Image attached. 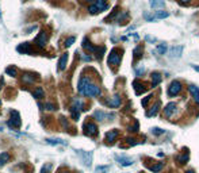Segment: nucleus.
Instances as JSON below:
<instances>
[{
    "instance_id": "obj_6",
    "label": "nucleus",
    "mask_w": 199,
    "mask_h": 173,
    "mask_svg": "<svg viewBox=\"0 0 199 173\" xmlns=\"http://www.w3.org/2000/svg\"><path fill=\"white\" fill-rule=\"evenodd\" d=\"M48 39H49V35L46 31H41L39 32V35L35 38V45L38 48H45V45L48 43Z\"/></svg>"
},
{
    "instance_id": "obj_30",
    "label": "nucleus",
    "mask_w": 199,
    "mask_h": 173,
    "mask_svg": "<svg viewBox=\"0 0 199 173\" xmlns=\"http://www.w3.org/2000/svg\"><path fill=\"white\" fill-rule=\"evenodd\" d=\"M142 46H137V48L134 49V57L135 58H141L142 57Z\"/></svg>"
},
{
    "instance_id": "obj_36",
    "label": "nucleus",
    "mask_w": 199,
    "mask_h": 173,
    "mask_svg": "<svg viewBox=\"0 0 199 173\" xmlns=\"http://www.w3.org/2000/svg\"><path fill=\"white\" fill-rule=\"evenodd\" d=\"M75 41H76V38H75V37H69V38L65 41V46H67V48H68V46H71Z\"/></svg>"
},
{
    "instance_id": "obj_18",
    "label": "nucleus",
    "mask_w": 199,
    "mask_h": 173,
    "mask_svg": "<svg viewBox=\"0 0 199 173\" xmlns=\"http://www.w3.org/2000/svg\"><path fill=\"white\" fill-rule=\"evenodd\" d=\"M134 89H135V93H137V95H141V93H144L145 91H146V88H145V85L141 84L140 81H134Z\"/></svg>"
},
{
    "instance_id": "obj_21",
    "label": "nucleus",
    "mask_w": 199,
    "mask_h": 173,
    "mask_svg": "<svg viewBox=\"0 0 199 173\" xmlns=\"http://www.w3.org/2000/svg\"><path fill=\"white\" fill-rule=\"evenodd\" d=\"M161 81V74L157 73V72H154V73H152V86H157L158 83Z\"/></svg>"
},
{
    "instance_id": "obj_24",
    "label": "nucleus",
    "mask_w": 199,
    "mask_h": 173,
    "mask_svg": "<svg viewBox=\"0 0 199 173\" xmlns=\"http://www.w3.org/2000/svg\"><path fill=\"white\" fill-rule=\"evenodd\" d=\"M8 161H10V154L6 153V151H4V153H0V167L4 165V164H7Z\"/></svg>"
},
{
    "instance_id": "obj_31",
    "label": "nucleus",
    "mask_w": 199,
    "mask_h": 173,
    "mask_svg": "<svg viewBox=\"0 0 199 173\" xmlns=\"http://www.w3.org/2000/svg\"><path fill=\"white\" fill-rule=\"evenodd\" d=\"M71 114H72V118H73L75 120H77L79 116H80V111L76 110V108H73V107H71Z\"/></svg>"
},
{
    "instance_id": "obj_16",
    "label": "nucleus",
    "mask_w": 199,
    "mask_h": 173,
    "mask_svg": "<svg viewBox=\"0 0 199 173\" xmlns=\"http://www.w3.org/2000/svg\"><path fill=\"white\" fill-rule=\"evenodd\" d=\"M22 81L25 84H34L35 77H34V74H31V73H25L22 76Z\"/></svg>"
},
{
    "instance_id": "obj_38",
    "label": "nucleus",
    "mask_w": 199,
    "mask_h": 173,
    "mask_svg": "<svg viewBox=\"0 0 199 173\" xmlns=\"http://www.w3.org/2000/svg\"><path fill=\"white\" fill-rule=\"evenodd\" d=\"M50 169H51V164H46V167H43V168H42L41 173H48Z\"/></svg>"
},
{
    "instance_id": "obj_11",
    "label": "nucleus",
    "mask_w": 199,
    "mask_h": 173,
    "mask_svg": "<svg viewBox=\"0 0 199 173\" xmlns=\"http://www.w3.org/2000/svg\"><path fill=\"white\" fill-rule=\"evenodd\" d=\"M175 110H176V103H174V102L168 103L167 106H165V108H164V115L167 116V118H169V116H172Z\"/></svg>"
},
{
    "instance_id": "obj_3",
    "label": "nucleus",
    "mask_w": 199,
    "mask_h": 173,
    "mask_svg": "<svg viewBox=\"0 0 199 173\" xmlns=\"http://www.w3.org/2000/svg\"><path fill=\"white\" fill-rule=\"evenodd\" d=\"M76 153L79 154V157L81 158V161L84 162V165H85V167H91V162H92V151L76 150Z\"/></svg>"
},
{
    "instance_id": "obj_26",
    "label": "nucleus",
    "mask_w": 199,
    "mask_h": 173,
    "mask_svg": "<svg viewBox=\"0 0 199 173\" xmlns=\"http://www.w3.org/2000/svg\"><path fill=\"white\" fill-rule=\"evenodd\" d=\"M167 50H168V46L165 45V43H163V45H160V46H157V48H156L154 53H158V54H165V53H167Z\"/></svg>"
},
{
    "instance_id": "obj_9",
    "label": "nucleus",
    "mask_w": 199,
    "mask_h": 173,
    "mask_svg": "<svg viewBox=\"0 0 199 173\" xmlns=\"http://www.w3.org/2000/svg\"><path fill=\"white\" fill-rule=\"evenodd\" d=\"M115 161L121 164L122 167H130V165H133V162H134L133 158H129V157H126V156H115Z\"/></svg>"
},
{
    "instance_id": "obj_2",
    "label": "nucleus",
    "mask_w": 199,
    "mask_h": 173,
    "mask_svg": "<svg viewBox=\"0 0 199 173\" xmlns=\"http://www.w3.org/2000/svg\"><path fill=\"white\" fill-rule=\"evenodd\" d=\"M121 60H122V50H119V49H112L111 53L109 56V62L110 65H119L121 64Z\"/></svg>"
},
{
    "instance_id": "obj_50",
    "label": "nucleus",
    "mask_w": 199,
    "mask_h": 173,
    "mask_svg": "<svg viewBox=\"0 0 199 173\" xmlns=\"http://www.w3.org/2000/svg\"><path fill=\"white\" fill-rule=\"evenodd\" d=\"M0 106H1V99H0Z\"/></svg>"
},
{
    "instance_id": "obj_12",
    "label": "nucleus",
    "mask_w": 199,
    "mask_h": 173,
    "mask_svg": "<svg viewBox=\"0 0 199 173\" xmlns=\"http://www.w3.org/2000/svg\"><path fill=\"white\" fill-rule=\"evenodd\" d=\"M107 106H109L110 108H117V107H119L121 106V97H119L118 95L112 96L110 100H107Z\"/></svg>"
},
{
    "instance_id": "obj_20",
    "label": "nucleus",
    "mask_w": 199,
    "mask_h": 173,
    "mask_svg": "<svg viewBox=\"0 0 199 173\" xmlns=\"http://www.w3.org/2000/svg\"><path fill=\"white\" fill-rule=\"evenodd\" d=\"M117 137H118V131H117V130H111V131H109L106 134V141L111 143V142L115 141Z\"/></svg>"
},
{
    "instance_id": "obj_41",
    "label": "nucleus",
    "mask_w": 199,
    "mask_h": 173,
    "mask_svg": "<svg viewBox=\"0 0 199 173\" xmlns=\"http://www.w3.org/2000/svg\"><path fill=\"white\" fill-rule=\"evenodd\" d=\"M144 72H145L144 68H138V69H135V73H137V76H141Z\"/></svg>"
},
{
    "instance_id": "obj_27",
    "label": "nucleus",
    "mask_w": 199,
    "mask_h": 173,
    "mask_svg": "<svg viewBox=\"0 0 199 173\" xmlns=\"http://www.w3.org/2000/svg\"><path fill=\"white\" fill-rule=\"evenodd\" d=\"M169 16V12H167V11H157L156 12V15H154V18H158V19H165V18H168Z\"/></svg>"
},
{
    "instance_id": "obj_44",
    "label": "nucleus",
    "mask_w": 199,
    "mask_h": 173,
    "mask_svg": "<svg viewBox=\"0 0 199 173\" xmlns=\"http://www.w3.org/2000/svg\"><path fill=\"white\" fill-rule=\"evenodd\" d=\"M138 130V123H135L133 127H130V131H137Z\"/></svg>"
},
{
    "instance_id": "obj_7",
    "label": "nucleus",
    "mask_w": 199,
    "mask_h": 173,
    "mask_svg": "<svg viewBox=\"0 0 199 173\" xmlns=\"http://www.w3.org/2000/svg\"><path fill=\"white\" fill-rule=\"evenodd\" d=\"M84 133L87 135H90V137H93V135H96L98 134V127L95 123L92 122H88L84 125Z\"/></svg>"
},
{
    "instance_id": "obj_35",
    "label": "nucleus",
    "mask_w": 199,
    "mask_h": 173,
    "mask_svg": "<svg viewBox=\"0 0 199 173\" xmlns=\"http://www.w3.org/2000/svg\"><path fill=\"white\" fill-rule=\"evenodd\" d=\"M152 134H154V135H161V134H164V130L154 127V128H152Z\"/></svg>"
},
{
    "instance_id": "obj_42",
    "label": "nucleus",
    "mask_w": 199,
    "mask_h": 173,
    "mask_svg": "<svg viewBox=\"0 0 199 173\" xmlns=\"http://www.w3.org/2000/svg\"><path fill=\"white\" fill-rule=\"evenodd\" d=\"M151 97H152V95H149V96L146 97V99H144V100H142V106H146V103H148L149 100H151Z\"/></svg>"
},
{
    "instance_id": "obj_22",
    "label": "nucleus",
    "mask_w": 199,
    "mask_h": 173,
    "mask_svg": "<svg viewBox=\"0 0 199 173\" xmlns=\"http://www.w3.org/2000/svg\"><path fill=\"white\" fill-rule=\"evenodd\" d=\"M83 48L85 49V50L91 51V53H95V51H96V49H98V48H95V46H92V45H91V42L88 41L87 38H85V39L83 41Z\"/></svg>"
},
{
    "instance_id": "obj_46",
    "label": "nucleus",
    "mask_w": 199,
    "mask_h": 173,
    "mask_svg": "<svg viewBox=\"0 0 199 173\" xmlns=\"http://www.w3.org/2000/svg\"><path fill=\"white\" fill-rule=\"evenodd\" d=\"M192 68H194V69H195V71L199 73V66H198V65H192Z\"/></svg>"
},
{
    "instance_id": "obj_4",
    "label": "nucleus",
    "mask_w": 199,
    "mask_h": 173,
    "mask_svg": "<svg viewBox=\"0 0 199 173\" xmlns=\"http://www.w3.org/2000/svg\"><path fill=\"white\" fill-rule=\"evenodd\" d=\"M180 91H182V84H180V81L174 80L171 83L169 88H168V95H169V96H176Z\"/></svg>"
},
{
    "instance_id": "obj_37",
    "label": "nucleus",
    "mask_w": 199,
    "mask_h": 173,
    "mask_svg": "<svg viewBox=\"0 0 199 173\" xmlns=\"http://www.w3.org/2000/svg\"><path fill=\"white\" fill-rule=\"evenodd\" d=\"M43 107H45V108L48 110V111H53V110L56 108V106L53 104V103H46V104H45Z\"/></svg>"
},
{
    "instance_id": "obj_43",
    "label": "nucleus",
    "mask_w": 199,
    "mask_h": 173,
    "mask_svg": "<svg viewBox=\"0 0 199 173\" xmlns=\"http://www.w3.org/2000/svg\"><path fill=\"white\" fill-rule=\"evenodd\" d=\"M127 141H129V143L132 145V146H134V145H137V142H135V139H133V138H129Z\"/></svg>"
},
{
    "instance_id": "obj_49",
    "label": "nucleus",
    "mask_w": 199,
    "mask_h": 173,
    "mask_svg": "<svg viewBox=\"0 0 199 173\" xmlns=\"http://www.w3.org/2000/svg\"><path fill=\"white\" fill-rule=\"evenodd\" d=\"M186 173H194V172H192V170H188V172H186Z\"/></svg>"
},
{
    "instance_id": "obj_10",
    "label": "nucleus",
    "mask_w": 199,
    "mask_h": 173,
    "mask_svg": "<svg viewBox=\"0 0 199 173\" xmlns=\"http://www.w3.org/2000/svg\"><path fill=\"white\" fill-rule=\"evenodd\" d=\"M92 6L95 7V8H96L98 14H99V12H102V11L107 10L109 4H107V0H96V1H95V3H93Z\"/></svg>"
},
{
    "instance_id": "obj_29",
    "label": "nucleus",
    "mask_w": 199,
    "mask_h": 173,
    "mask_svg": "<svg viewBox=\"0 0 199 173\" xmlns=\"http://www.w3.org/2000/svg\"><path fill=\"white\" fill-rule=\"evenodd\" d=\"M177 160L180 161L182 164H186V162H188V151H184V154H182V156H179V158Z\"/></svg>"
},
{
    "instance_id": "obj_48",
    "label": "nucleus",
    "mask_w": 199,
    "mask_h": 173,
    "mask_svg": "<svg viewBox=\"0 0 199 173\" xmlns=\"http://www.w3.org/2000/svg\"><path fill=\"white\" fill-rule=\"evenodd\" d=\"M180 1H183V3H187V1H190V0H180Z\"/></svg>"
},
{
    "instance_id": "obj_5",
    "label": "nucleus",
    "mask_w": 199,
    "mask_h": 173,
    "mask_svg": "<svg viewBox=\"0 0 199 173\" xmlns=\"http://www.w3.org/2000/svg\"><path fill=\"white\" fill-rule=\"evenodd\" d=\"M22 125V120H20V115L18 111H11V119H10V126L15 128H19Z\"/></svg>"
},
{
    "instance_id": "obj_23",
    "label": "nucleus",
    "mask_w": 199,
    "mask_h": 173,
    "mask_svg": "<svg viewBox=\"0 0 199 173\" xmlns=\"http://www.w3.org/2000/svg\"><path fill=\"white\" fill-rule=\"evenodd\" d=\"M107 116H109V115H107L106 112L99 111V110L93 112V118L96 119V120H103V119H104V118H107Z\"/></svg>"
},
{
    "instance_id": "obj_13",
    "label": "nucleus",
    "mask_w": 199,
    "mask_h": 173,
    "mask_svg": "<svg viewBox=\"0 0 199 173\" xmlns=\"http://www.w3.org/2000/svg\"><path fill=\"white\" fill-rule=\"evenodd\" d=\"M188 91H190V93H191V96L194 97V100H195V103H198L199 104V86H196V85H191L188 86Z\"/></svg>"
},
{
    "instance_id": "obj_14",
    "label": "nucleus",
    "mask_w": 199,
    "mask_h": 173,
    "mask_svg": "<svg viewBox=\"0 0 199 173\" xmlns=\"http://www.w3.org/2000/svg\"><path fill=\"white\" fill-rule=\"evenodd\" d=\"M18 51H20V53H23V54H31L34 50H33L30 43H22V45L18 46Z\"/></svg>"
},
{
    "instance_id": "obj_34",
    "label": "nucleus",
    "mask_w": 199,
    "mask_h": 173,
    "mask_svg": "<svg viewBox=\"0 0 199 173\" xmlns=\"http://www.w3.org/2000/svg\"><path fill=\"white\" fill-rule=\"evenodd\" d=\"M144 18L146 20H149V22H154V15H152V14H149V12H144Z\"/></svg>"
},
{
    "instance_id": "obj_39",
    "label": "nucleus",
    "mask_w": 199,
    "mask_h": 173,
    "mask_svg": "<svg viewBox=\"0 0 199 173\" xmlns=\"http://www.w3.org/2000/svg\"><path fill=\"white\" fill-rule=\"evenodd\" d=\"M107 169H109L107 167H98L96 168V172L98 173H107Z\"/></svg>"
},
{
    "instance_id": "obj_1",
    "label": "nucleus",
    "mask_w": 199,
    "mask_h": 173,
    "mask_svg": "<svg viewBox=\"0 0 199 173\" xmlns=\"http://www.w3.org/2000/svg\"><path fill=\"white\" fill-rule=\"evenodd\" d=\"M77 91L84 95V96H99L100 95V88L96 85V84L91 83V80L85 76H81L80 80H79V84H77Z\"/></svg>"
},
{
    "instance_id": "obj_28",
    "label": "nucleus",
    "mask_w": 199,
    "mask_h": 173,
    "mask_svg": "<svg viewBox=\"0 0 199 173\" xmlns=\"http://www.w3.org/2000/svg\"><path fill=\"white\" fill-rule=\"evenodd\" d=\"M157 111H158V103H156V104L151 108V111L146 112V115H148V116H154L156 114H157Z\"/></svg>"
},
{
    "instance_id": "obj_19",
    "label": "nucleus",
    "mask_w": 199,
    "mask_h": 173,
    "mask_svg": "<svg viewBox=\"0 0 199 173\" xmlns=\"http://www.w3.org/2000/svg\"><path fill=\"white\" fill-rule=\"evenodd\" d=\"M151 7L152 8H164L165 7V1L164 0H151Z\"/></svg>"
},
{
    "instance_id": "obj_33",
    "label": "nucleus",
    "mask_w": 199,
    "mask_h": 173,
    "mask_svg": "<svg viewBox=\"0 0 199 173\" xmlns=\"http://www.w3.org/2000/svg\"><path fill=\"white\" fill-rule=\"evenodd\" d=\"M46 142L50 145H65V142L61 139H46Z\"/></svg>"
},
{
    "instance_id": "obj_8",
    "label": "nucleus",
    "mask_w": 199,
    "mask_h": 173,
    "mask_svg": "<svg viewBox=\"0 0 199 173\" xmlns=\"http://www.w3.org/2000/svg\"><path fill=\"white\" fill-rule=\"evenodd\" d=\"M168 56L172 58H177L182 56V53H183V46L182 45H177V46H172L171 49H168Z\"/></svg>"
},
{
    "instance_id": "obj_51",
    "label": "nucleus",
    "mask_w": 199,
    "mask_h": 173,
    "mask_svg": "<svg viewBox=\"0 0 199 173\" xmlns=\"http://www.w3.org/2000/svg\"><path fill=\"white\" fill-rule=\"evenodd\" d=\"M65 173H68V172H65Z\"/></svg>"
},
{
    "instance_id": "obj_32",
    "label": "nucleus",
    "mask_w": 199,
    "mask_h": 173,
    "mask_svg": "<svg viewBox=\"0 0 199 173\" xmlns=\"http://www.w3.org/2000/svg\"><path fill=\"white\" fill-rule=\"evenodd\" d=\"M164 167V164L160 162V164H156V165H153V167H151V170L152 172H160L161 169H163Z\"/></svg>"
},
{
    "instance_id": "obj_47",
    "label": "nucleus",
    "mask_w": 199,
    "mask_h": 173,
    "mask_svg": "<svg viewBox=\"0 0 199 173\" xmlns=\"http://www.w3.org/2000/svg\"><path fill=\"white\" fill-rule=\"evenodd\" d=\"M85 1H90V3H95L96 0H85Z\"/></svg>"
},
{
    "instance_id": "obj_15",
    "label": "nucleus",
    "mask_w": 199,
    "mask_h": 173,
    "mask_svg": "<svg viewBox=\"0 0 199 173\" xmlns=\"http://www.w3.org/2000/svg\"><path fill=\"white\" fill-rule=\"evenodd\" d=\"M67 62H68V54L65 53V54L61 56L60 61H58V71H64L67 68Z\"/></svg>"
},
{
    "instance_id": "obj_45",
    "label": "nucleus",
    "mask_w": 199,
    "mask_h": 173,
    "mask_svg": "<svg viewBox=\"0 0 199 173\" xmlns=\"http://www.w3.org/2000/svg\"><path fill=\"white\" fill-rule=\"evenodd\" d=\"M83 60H84V61H91V57H90V56L83 54Z\"/></svg>"
},
{
    "instance_id": "obj_17",
    "label": "nucleus",
    "mask_w": 199,
    "mask_h": 173,
    "mask_svg": "<svg viewBox=\"0 0 199 173\" xmlns=\"http://www.w3.org/2000/svg\"><path fill=\"white\" fill-rule=\"evenodd\" d=\"M33 96L35 97V99H42V97L45 96V91L42 86H37L35 89L33 91Z\"/></svg>"
},
{
    "instance_id": "obj_25",
    "label": "nucleus",
    "mask_w": 199,
    "mask_h": 173,
    "mask_svg": "<svg viewBox=\"0 0 199 173\" xmlns=\"http://www.w3.org/2000/svg\"><path fill=\"white\" fill-rule=\"evenodd\" d=\"M6 73L11 77H15V76H18V69L15 66H8L6 69Z\"/></svg>"
},
{
    "instance_id": "obj_40",
    "label": "nucleus",
    "mask_w": 199,
    "mask_h": 173,
    "mask_svg": "<svg viewBox=\"0 0 199 173\" xmlns=\"http://www.w3.org/2000/svg\"><path fill=\"white\" fill-rule=\"evenodd\" d=\"M145 39H146L148 42H151V43H156V41H157V39L154 38V37H152V35H146Z\"/></svg>"
}]
</instances>
